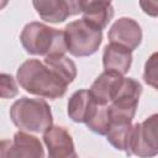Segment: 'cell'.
<instances>
[{
  "instance_id": "obj_7",
  "label": "cell",
  "mask_w": 158,
  "mask_h": 158,
  "mask_svg": "<svg viewBox=\"0 0 158 158\" xmlns=\"http://www.w3.org/2000/svg\"><path fill=\"white\" fill-rule=\"evenodd\" d=\"M40 17L47 22L59 23L69 16L81 12V1L75 0H49L32 2Z\"/></svg>"
},
{
  "instance_id": "obj_3",
  "label": "cell",
  "mask_w": 158,
  "mask_h": 158,
  "mask_svg": "<svg viewBox=\"0 0 158 158\" xmlns=\"http://www.w3.org/2000/svg\"><path fill=\"white\" fill-rule=\"evenodd\" d=\"M11 121L21 131L41 133L46 132L53 122L51 107L43 99L21 98L10 109Z\"/></svg>"
},
{
  "instance_id": "obj_8",
  "label": "cell",
  "mask_w": 158,
  "mask_h": 158,
  "mask_svg": "<svg viewBox=\"0 0 158 158\" xmlns=\"http://www.w3.org/2000/svg\"><path fill=\"white\" fill-rule=\"evenodd\" d=\"M43 141L48 149V158H78L73 138L64 127L51 126L43 132Z\"/></svg>"
},
{
  "instance_id": "obj_10",
  "label": "cell",
  "mask_w": 158,
  "mask_h": 158,
  "mask_svg": "<svg viewBox=\"0 0 158 158\" xmlns=\"http://www.w3.org/2000/svg\"><path fill=\"white\" fill-rule=\"evenodd\" d=\"M100 105L101 102L95 99L90 90H78L68 101V116L74 122L88 123L94 117Z\"/></svg>"
},
{
  "instance_id": "obj_1",
  "label": "cell",
  "mask_w": 158,
  "mask_h": 158,
  "mask_svg": "<svg viewBox=\"0 0 158 158\" xmlns=\"http://www.w3.org/2000/svg\"><path fill=\"white\" fill-rule=\"evenodd\" d=\"M17 81L27 93L47 99H59L68 84L47 64L38 59H28L17 69Z\"/></svg>"
},
{
  "instance_id": "obj_2",
  "label": "cell",
  "mask_w": 158,
  "mask_h": 158,
  "mask_svg": "<svg viewBox=\"0 0 158 158\" xmlns=\"http://www.w3.org/2000/svg\"><path fill=\"white\" fill-rule=\"evenodd\" d=\"M25 51L35 56H54L67 52L64 32L41 22L27 23L20 36Z\"/></svg>"
},
{
  "instance_id": "obj_12",
  "label": "cell",
  "mask_w": 158,
  "mask_h": 158,
  "mask_svg": "<svg viewBox=\"0 0 158 158\" xmlns=\"http://www.w3.org/2000/svg\"><path fill=\"white\" fill-rule=\"evenodd\" d=\"M122 83V75L111 72H102L91 84L90 91L99 102L107 105L115 99V96L121 89Z\"/></svg>"
},
{
  "instance_id": "obj_17",
  "label": "cell",
  "mask_w": 158,
  "mask_h": 158,
  "mask_svg": "<svg viewBox=\"0 0 158 158\" xmlns=\"http://www.w3.org/2000/svg\"><path fill=\"white\" fill-rule=\"evenodd\" d=\"M144 81L157 89V81H158V73H157V53H153L151 58L146 63L144 74H143Z\"/></svg>"
},
{
  "instance_id": "obj_13",
  "label": "cell",
  "mask_w": 158,
  "mask_h": 158,
  "mask_svg": "<svg viewBox=\"0 0 158 158\" xmlns=\"http://www.w3.org/2000/svg\"><path fill=\"white\" fill-rule=\"evenodd\" d=\"M83 20L99 30H104L114 16L110 1H81Z\"/></svg>"
},
{
  "instance_id": "obj_16",
  "label": "cell",
  "mask_w": 158,
  "mask_h": 158,
  "mask_svg": "<svg viewBox=\"0 0 158 158\" xmlns=\"http://www.w3.org/2000/svg\"><path fill=\"white\" fill-rule=\"evenodd\" d=\"M17 85L12 75L0 73V98L11 99L17 95Z\"/></svg>"
},
{
  "instance_id": "obj_18",
  "label": "cell",
  "mask_w": 158,
  "mask_h": 158,
  "mask_svg": "<svg viewBox=\"0 0 158 158\" xmlns=\"http://www.w3.org/2000/svg\"><path fill=\"white\" fill-rule=\"evenodd\" d=\"M6 5H7V1H1V0H0V10H1L2 7H5Z\"/></svg>"
},
{
  "instance_id": "obj_15",
  "label": "cell",
  "mask_w": 158,
  "mask_h": 158,
  "mask_svg": "<svg viewBox=\"0 0 158 158\" xmlns=\"http://www.w3.org/2000/svg\"><path fill=\"white\" fill-rule=\"evenodd\" d=\"M131 128H132L131 123H126V122L112 123L106 133L107 142L118 151H126Z\"/></svg>"
},
{
  "instance_id": "obj_6",
  "label": "cell",
  "mask_w": 158,
  "mask_h": 158,
  "mask_svg": "<svg viewBox=\"0 0 158 158\" xmlns=\"http://www.w3.org/2000/svg\"><path fill=\"white\" fill-rule=\"evenodd\" d=\"M0 158H44V151L37 137L19 131L12 139L0 141Z\"/></svg>"
},
{
  "instance_id": "obj_14",
  "label": "cell",
  "mask_w": 158,
  "mask_h": 158,
  "mask_svg": "<svg viewBox=\"0 0 158 158\" xmlns=\"http://www.w3.org/2000/svg\"><path fill=\"white\" fill-rule=\"evenodd\" d=\"M49 68H52L67 84H70L77 77V67L72 59L64 54H54L44 57L43 60Z\"/></svg>"
},
{
  "instance_id": "obj_4",
  "label": "cell",
  "mask_w": 158,
  "mask_h": 158,
  "mask_svg": "<svg viewBox=\"0 0 158 158\" xmlns=\"http://www.w3.org/2000/svg\"><path fill=\"white\" fill-rule=\"evenodd\" d=\"M63 32L67 51L74 57H88L94 54L102 41V31L83 19L69 22Z\"/></svg>"
},
{
  "instance_id": "obj_5",
  "label": "cell",
  "mask_w": 158,
  "mask_h": 158,
  "mask_svg": "<svg viewBox=\"0 0 158 158\" xmlns=\"http://www.w3.org/2000/svg\"><path fill=\"white\" fill-rule=\"evenodd\" d=\"M158 115L153 114L141 123L132 126L126 147L127 156H137L138 158H152L158 153Z\"/></svg>"
},
{
  "instance_id": "obj_11",
  "label": "cell",
  "mask_w": 158,
  "mask_h": 158,
  "mask_svg": "<svg viewBox=\"0 0 158 158\" xmlns=\"http://www.w3.org/2000/svg\"><path fill=\"white\" fill-rule=\"evenodd\" d=\"M131 63L132 52L130 49L116 43H110L105 46L102 56V64L105 72L123 75L130 70Z\"/></svg>"
},
{
  "instance_id": "obj_9",
  "label": "cell",
  "mask_w": 158,
  "mask_h": 158,
  "mask_svg": "<svg viewBox=\"0 0 158 158\" xmlns=\"http://www.w3.org/2000/svg\"><path fill=\"white\" fill-rule=\"evenodd\" d=\"M107 37L110 43L120 44L132 52L141 44L142 30L135 20L130 17H121L114 22L107 33Z\"/></svg>"
}]
</instances>
